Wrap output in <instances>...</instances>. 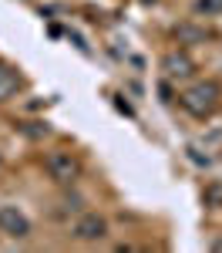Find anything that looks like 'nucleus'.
<instances>
[{"label":"nucleus","mask_w":222,"mask_h":253,"mask_svg":"<svg viewBox=\"0 0 222 253\" xmlns=\"http://www.w3.org/2000/svg\"><path fill=\"white\" fill-rule=\"evenodd\" d=\"M212 250H216V253H222V240H216V243H212Z\"/></svg>","instance_id":"obj_10"},{"label":"nucleus","mask_w":222,"mask_h":253,"mask_svg":"<svg viewBox=\"0 0 222 253\" xmlns=\"http://www.w3.org/2000/svg\"><path fill=\"white\" fill-rule=\"evenodd\" d=\"M71 236L81 240V243H101V240H108V219L101 213H81L74 219Z\"/></svg>","instance_id":"obj_3"},{"label":"nucleus","mask_w":222,"mask_h":253,"mask_svg":"<svg viewBox=\"0 0 222 253\" xmlns=\"http://www.w3.org/2000/svg\"><path fill=\"white\" fill-rule=\"evenodd\" d=\"M199 14H222V0H195Z\"/></svg>","instance_id":"obj_9"},{"label":"nucleus","mask_w":222,"mask_h":253,"mask_svg":"<svg viewBox=\"0 0 222 253\" xmlns=\"http://www.w3.org/2000/svg\"><path fill=\"white\" fill-rule=\"evenodd\" d=\"M0 166H3V156H0Z\"/></svg>","instance_id":"obj_11"},{"label":"nucleus","mask_w":222,"mask_h":253,"mask_svg":"<svg viewBox=\"0 0 222 253\" xmlns=\"http://www.w3.org/2000/svg\"><path fill=\"white\" fill-rule=\"evenodd\" d=\"M31 219H27V213L24 210H17V206H0V233L10 236V240H27L31 236Z\"/></svg>","instance_id":"obj_4"},{"label":"nucleus","mask_w":222,"mask_h":253,"mask_svg":"<svg viewBox=\"0 0 222 253\" xmlns=\"http://www.w3.org/2000/svg\"><path fill=\"white\" fill-rule=\"evenodd\" d=\"M161 75H165V81H189L195 75V61L175 47V51H168L161 58Z\"/></svg>","instance_id":"obj_5"},{"label":"nucleus","mask_w":222,"mask_h":253,"mask_svg":"<svg viewBox=\"0 0 222 253\" xmlns=\"http://www.w3.org/2000/svg\"><path fill=\"white\" fill-rule=\"evenodd\" d=\"M179 105L195 118H209L222 105V88L219 81H192L179 95Z\"/></svg>","instance_id":"obj_1"},{"label":"nucleus","mask_w":222,"mask_h":253,"mask_svg":"<svg viewBox=\"0 0 222 253\" xmlns=\"http://www.w3.org/2000/svg\"><path fill=\"white\" fill-rule=\"evenodd\" d=\"M17 88H20L17 68H10L7 61H0V105H3V101H10V98L17 95Z\"/></svg>","instance_id":"obj_6"},{"label":"nucleus","mask_w":222,"mask_h":253,"mask_svg":"<svg viewBox=\"0 0 222 253\" xmlns=\"http://www.w3.org/2000/svg\"><path fill=\"white\" fill-rule=\"evenodd\" d=\"M44 169H47V175H51L58 186H74V182L81 179V159L74 156V152L58 149V152H47Z\"/></svg>","instance_id":"obj_2"},{"label":"nucleus","mask_w":222,"mask_h":253,"mask_svg":"<svg viewBox=\"0 0 222 253\" xmlns=\"http://www.w3.org/2000/svg\"><path fill=\"white\" fill-rule=\"evenodd\" d=\"M175 41L179 44H205L209 41V31L199 27V24H192V20H185V24L175 27Z\"/></svg>","instance_id":"obj_7"},{"label":"nucleus","mask_w":222,"mask_h":253,"mask_svg":"<svg viewBox=\"0 0 222 253\" xmlns=\"http://www.w3.org/2000/svg\"><path fill=\"white\" fill-rule=\"evenodd\" d=\"M202 199H205V206H222V182H205Z\"/></svg>","instance_id":"obj_8"}]
</instances>
